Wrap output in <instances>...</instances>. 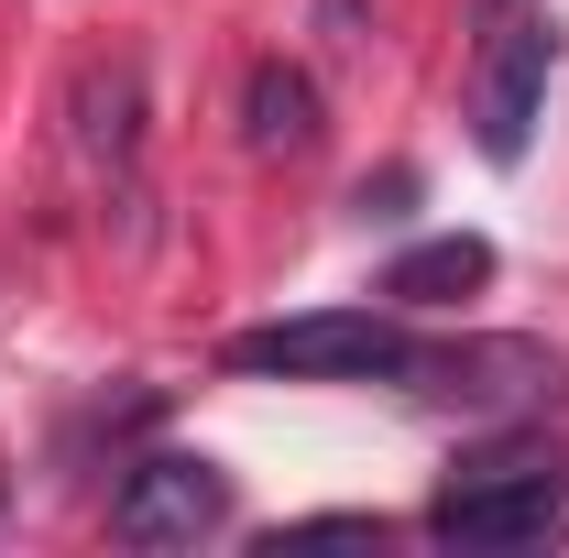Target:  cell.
Masks as SVG:
<instances>
[{"label": "cell", "instance_id": "obj_1", "mask_svg": "<svg viewBox=\"0 0 569 558\" xmlns=\"http://www.w3.org/2000/svg\"><path fill=\"white\" fill-rule=\"evenodd\" d=\"M559 526H569V449L559 438H493L427 504V537L438 548H537Z\"/></svg>", "mask_w": 569, "mask_h": 558}, {"label": "cell", "instance_id": "obj_2", "mask_svg": "<svg viewBox=\"0 0 569 558\" xmlns=\"http://www.w3.org/2000/svg\"><path fill=\"white\" fill-rule=\"evenodd\" d=\"M230 372H284V383H406L417 340L372 307H318V318H263L219 350Z\"/></svg>", "mask_w": 569, "mask_h": 558}, {"label": "cell", "instance_id": "obj_3", "mask_svg": "<svg viewBox=\"0 0 569 558\" xmlns=\"http://www.w3.org/2000/svg\"><path fill=\"white\" fill-rule=\"evenodd\" d=\"M219 526H230V471L198 460V449H153L110 492V537L121 548H198Z\"/></svg>", "mask_w": 569, "mask_h": 558}, {"label": "cell", "instance_id": "obj_4", "mask_svg": "<svg viewBox=\"0 0 569 558\" xmlns=\"http://www.w3.org/2000/svg\"><path fill=\"white\" fill-rule=\"evenodd\" d=\"M548 77H559V22H503L493 56H482V88H471V142H482L493 165H515V153L537 142Z\"/></svg>", "mask_w": 569, "mask_h": 558}, {"label": "cell", "instance_id": "obj_5", "mask_svg": "<svg viewBox=\"0 0 569 558\" xmlns=\"http://www.w3.org/2000/svg\"><path fill=\"white\" fill-rule=\"evenodd\" d=\"M427 395H471V406H537V395H559V350L537 340H471V350H417Z\"/></svg>", "mask_w": 569, "mask_h": 558}, {"label": "cell", "instance_id": "obj_6", "mask_svg": "<svg viewBox=\"0 0 569 558\" xmlns=\"http://www.w3.org/2000/svg\"><path fill=\"white\" fill-rule=\"evenodd\" d=\"M77 153L99 176H132V153H142V56H88L77 67Z\"/></svg>", "mask_w": 569, "mask_h": 558}, {"label": "cell", "instance_id": "obj_7", "mask_svg": "<svg viewBox=\"0 0 569 558\" xmlns=\"http://www.w3.org/2000/svg\"><path fill=\"white\" fill-rule=\"evenodd\" d=\"M482 285H493V241H482V230H438V241H417V252L383 263V296H395V307H460V296H482Z\"/></svg>", "mask_w": 569, "mask_h": 558}, {"label": "cell", "instance_id": "obj_8", "mask_svg": "<svg viewBox=\"0 0 569 558\" xmlns=\"http://www.w3.org/2000/svg\"><path fill=\"white\" fill-rule=\"evenodd\" d=\"M241 142H252V153H307V142H318V77L263 56V67L241 77Z\"/></svg>", "mask_w": 569, "mask_h": 558}, {"label": "cell", "instance_id": "obj_9", "mask_svg": "<svg viewBox=\"0 0 569 558\" xmlns=\"http://www.w3.org/2000/svg\"><path fill=\"white\" fill-rule=\"evenodd\" d=\"M284 537H383V515H307V526H284Z\"/></svg>", "mask_w": 569, "mask_h": 558}]
</instances>
